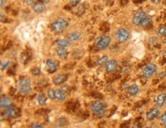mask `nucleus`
<instances>
[{
  "label": "nucleus",
  "instance_id": "obj_1",
  "mask_svg": "<svg viewBox=\"0 0 166 128\" xmlns=\"http://www.w3.org/2000/svg\"><path fill=\"white\" fill-rule=\"evenodd\" d=\"M110 42H111V38L106 35H103L98 37L97 39H96L94 45L96 48L103 50L107 48L109 45Z\"/></svg>",
  "mask_w": 166,
  "mask_h": 128
},
{
  "label": "nucleus",
  "instance_id": "obj_2",
  "mask_svg": "<svg viewBox=\"0 0 166 128\" xmlns=\"http://www.w3.org/2000/svg\"><path fill=\"white\" fill-rule=\"evenodd\" d=\"M68 26V22L64 18H57L51 25V30L55 32H61Z\"/></svg>",
  "mask_w": 166,
  "mask_h": 128
},
{
  "label": "nucleus",
  "instance_id": "obj_3",
  "mask_svg": "<svg viewBox=\"0 0 166 128\" xmlns=\"http://www.w3.org/2000/svg\"><path fill=\"white\" fill-rule=\"evenodd\" d=\"M18 89L21 94H29L32 91V83L28 79L24 78L18 82Z\"/></svg>",
  "mask_w": 166,
  "mask_h": 128
},
{
  "label": "nucleus",
  "instance_id": "obj_4",
  "mask_svg": "<svg viewBox=\"0 0 166 128\" xmlns=\"http://www.w3.org/2000/svg\"><path fill=\"white\" fill-rule=\"evenodd\" d=\"M91 110L93 111L96 115L98 117H103L106 114V108L102 102L99 101H96L93 102V104L90 106Z\"/></svg>",
  "mask_w": 166,
  "mask_h": 128
},
{
  "label": "nucleus",
  "instance_id": "obj_5",
  "mask_svg": "<svg viewBox=\"0 0 166 128\" xmlns=\"http://www.w3.org/2000/svg\"><path fill=\"white\" fill-rule=\"evenodd\" d=\"M130 32L127 29L123 28H119L116 32V34H115L116 39L120 43H123V42L128 41V39H130Z\"/></svg>",
  "mask_w": 166,
  "mask_h": 128
},
{
  "label": "nucleus",
  "instance_id": "obj_6",
  "mask_svg": "<svg viewBox=\"0 0 166 128\" xmlns=\"http://www.w3.org/2000/svg\"><path fill=\"white\" fill-rule=\"evenodd\" d=\"M147 17H148V16L145 12H137L134 14V16L132 17V24L136 25V26L142 25V24L143 23L144 21L146 20V18Z\"/></svg>",
  "mask_w": 166,
  "mask_h": 128
},
{
  "label": "nucleus",
  "instance_id": "obj_7",
  "mask_svg": "<svg viewBox=\"0 0 166 128\" xmlns=\"http://www.w3.org/2000/svg\"><path fill=\"white\" fill-rule=\"evenodd\" d=\"M157 71V66L155 64H147L142 70V76L146 78H149Z\"/></svg>",
  "mask_w": 166,
  "mask_h": 128
},
{
  "label": "nucleus",
  "instance_id": "obj_8",
  "mask_svg": "<svg viewBox=\"0 0 166 128\" xmlns=\"http://www.w3.org/2000/svg\"><path fill=\"white\" fill-rule=\"evenodd\" d=\"M46 5L45 3L42 1V0H38L32 5V9L33 11L37 14L42 13L45 10Z\"/></svg>",
  "mask_w": 166,
  "mask_h": 128
},
{
  "label": "nucleus",
  "instance_id": "obj_9",
  "mask_svg": "<svg viewBox=\"0 0 166 128\" xmlns=\"http://www.w3.org/2000/svg\"><path fill=\"white\" fill-rule=\"evenodd\" d=\"M118 67V62L116 60H109L105 64V70L107 73H113L116 71Z\"/></svg>",
  "mask_w": 166,
  "mask_h": 128
},
{
  "label": "nucleus",
  "instance_id": "obj_10",
  "mask_svg": "<svg viewBox=\"0 0 166 128\" xmlns=\"http://www.w3.org/2000/svg\"><path fill=\"white\" fill-rule=\"evenodd\" d=\"M160 114V110L159 108H153L148 110L146 114V119L148 121H153Z\"/></svg>",
  "mask_w": 166,
  "mask_h": 128
},
{
  "label": "nucleus",
  "instance_id": "obj_11",
  "mask_svg": "<svg viewBox=\"0 0 166 128\" xmlns=\"http://www.w3.org/2000/svg\"><path fill=\"white\" fill-rule=\"evenodd\" d=\"M46 68L47 70L49 73L53 74L56 72L57 71V65L55 63V62H53L52 60L48 59L46 62Z\"/></svg>",
  "mask_w": 166,
  "mask_h": 128
},
{
  "label": "nucleus",
  "instance_id": "obj_12",
  "mask_svg": "<svg viewBox=\"0 0 166 128\" xmlns=\"http://www.w3.org/2000/svg\"><path fill=\"white\" fill-rule=\"evenodd\" d=\"M166 101V94L165 93H161L156 97L155 98V104L157 105V107L161 108L164 105Z\"/></svg>",
  "mask_w": 166,
  "mask_h": 128
},
{
  "label": "nucleus",
  "instance_id": "obj_13",
  "mask_svg": "<svg viewBox=\"0 0 166 128\" xmlns=\"http://www.w3.org/2000/svg\"><path fill=\"white\" fill-rule=\"evenodd\" d=\"M11 104H12V101L10 98L7 96H2L0 100V105L2 108H9L11 107Z\"/></svg>",
  "mask_w": 166,
  "mask_h": 128
},
{
  "label": "nucleus",
  "instance_id": "obj_14",
  "mask_svg": "<svg viewBox=\"0 0 166 128\" xmlns=\"http://www.w3.org/2000/svg\"><path fill=\"white\" fill-rule=\"evenodd\" d=\"M56 53H57V56L61 58H65L67 57V55H68V52H67L66 48L60 47V46H58V47L56 48Z\"/></svg>",
  "mask_w": 166,
  "mask_h": 128
},
{
  "label": "nucleus",
  "instance_id": "obj_15",
  "mask_svg": "<svg viewBox=\"0 0 166 128\" xmlns=\"http://www.w3.org/2000/svg\"><path fill=\"white\" fill-rule=\"evenodd\" d=\"M67 80V76L64 75V74H60V75H57L56 77H55V78L53 79V82L55 85H60L63 84V83Z\"/></svg>",
  "mask_w": 166,
  "mask_h": 128
},
{
  "label": "nucleus",
  "instance_id": "obj_16",
  "mask_svg": "<svg viewBox=\"0 0 166 128\" xmlns=\"http://www.w3.org/2000/svg\"><path fill=\"white\" fill-rule=\"evenodd\" d=\"M55 98L58 101H64L66 98V94L65 92L61 89H57L55 91Z\"/></svg>",
  "mask_w": 166,
  "mask_h": 128
},
{
  "label": "nucleus",
  "instance_id": "obj_17",
  "mask_svg": "<svg viewBox=\"0 0 166 128\" xmlns=\"http://www.w3.org/2000/svg\"><path fill=\"white\" fill-rule=\"evenodd\" d=\"M139 91V87L137 85H131L129 89H128V92L129 94L131 96H136Z\"/></svg>",
  "mask_w": 166,
  "mask_h": 128
},
{
  "label": "nucleus",
  "instance_id": "obj_18",
  "mask_svg": "<svg viewBox=\"0 0 166 128\" xmlns=\"http://www.w3.org/2000/svg\"><path fill=\"white\" fill-rule=\"evenodd\" d=\"M80 38V34L79 32H72L71 34L68 35L67 36V40L69 41H78Z\"/></svg>",
  "mask_w": 166,
  "mask_h": 128
},
{
  "label": "nucleus",
  "instance_id": "obj_19",
  "mask_svg": "<svg viewBox=\"0 0 166 128\" xmlns=\"http://www.w3.org/2000/svg\"><path fill=\"white\" fill-rule=\"evenodd\" d=\"M56 44L57 45V46H60V47H64V48H67L71 44V41H69L67 39H57L56 41Z\"/></svg>",
  "mask_w": 166,
  "mask_h": 128
},
{
  "label": "nucleus",
  "instance_id": "obj_20",
  "mask_svg": "<svg viewBox=\"0 0 166 128\" xmlns=\"http://www.w3.org/2000/svg\"><path fill=\"white\" fill-rule=\"evenodd\" d=\"M5 114L7 117H14L16 116V110L13 108L9 107V108H7V109L5 111Z\"/></svg>",
  "mask_w": 166,
  "mask_h": 128
},
{
  "label": "nucleus",
  "instance_id": "obj_21",
  "mask_svg": "<svg viewBox=\"0 0 166 128\" xmlns=\"http://www.w3.org/2000/svg\"><path fill=\"white\" fill-rule=\"evenodd\" d=\"M108 61H109V58H108V56H107V55H105V56H103L102 58H99V59L96 61V64L99 65V66L105 65Z\"/></svg>",
  "mask_w": 166,
  "mask_h": 128
},
{
  "label": "nucleus",
  "instance_id": "obj_22",
  "mask_svg": "<svg viewBox=\"0 0 166 128\" xmlns=\"http://www.w3.org/2000/svg\"><path fill=\"white\" fill-rule=\"evenodd\" d=\"M46 100H47V99H46L45 95L43 93H41V94L38 95V102L39 105H45Z\"/></svg>",
  "mask_w": 166,
  "mask_h": 128
},
{
  "label": "nucleus",
  "instance_id": "obj_23",
  "mask_svg": "<svg viewBox=\"0 0 166 128\" xmlns=\"http://www.w3.org/2000/svg\"><path fill=\"white\" fill-rule=\"evenodd\" d=\"M157 35L159 36H166V27L165 26H161L158 28Z\"/></svg>",
  "mask_w": 166,
  "mask_h": 128
},
{
  "label": "nucleus",
  "instance_id": "obj_24",
  "mask_svg": "<svg viewBox=\"0 0 166 128\" xmlns=\"http://www.w3.org/2000/svg\"><path fill=\"white\" fill-rule=\"evenodd\" d=\"M152 25V19H151L150 18H148V17H147V18H146V20L144 21L143 23L142 24V26H144V27H148V26H149V25Z\"/></svg>",
  "mask_w": 166,
  "mask_h": 128
},
{
  "label": "nucleus",
  "instance_id": "obj_25",
  "mask_svg": "<svg viewBox=\"0 0 166 128\" xmlns=\"http://www.w3.org/2000/svg\"><path fill=\"white\" fill-rule=\"evenodd\" d=\"M48 98L50 99H51V100H55V99H56V98H55V91H53L52 89L48 90Z\"/></svg>",
  "mask_w": 166,
  "mask_h": 128
},
{
  "label": "nucleus",
  "instance_id": "obj_26",
  "mask_svg": "<svg viewBox=\"0 0 166 128\" xmlns=\"http://www.w3.org/2000/svg\"><path fill=\"white\" fill-rule=\"evenodd\" d=\"M160 122H161L162 125L166 127V113H165V114L161 115V117H160Z\"/></svg>",
  "mask_w": 166,
  "mask_h": 128
},
{
  "label": "nucleus",
  "instance_id": "obj_27",
  "mask_svg": "<svg viewBox=\"0 0 166 128\" xmlns=\"http://www.w3.org/2000/svg\"><path fill=\"white\" fill-rule=\"evenodd\" d=\"M31 72H32V74H33V75H39L40 74H41V71H40V69L38 68H33L31 71Z\"/></svg>",
  "mask_w": 166,
  "mask_h": 128
},
{
  "label": "nucleus",
  "instance_id": "obj_28",
  "mask_svg": "<svg viewBox=\"0 0 166 128\" xmlns=\"http://www.w3.org/2000/svg\"><path fill=\"white\" fill-rule=\"evenodd\" d=\"M81 0H70V2H69V4L71 5V6H75L77 5L80 2Z\"/></svg>",
  "mask_w": 166,
  "mask_h": 128
},
{
  "label": "nucleus",
  "instance_id": "obj_29",
  "mask_svg": "<svg viewBox=\"0 0 166 128\" xmlns=\"http://www.w3.org/2000/svg\"><path fill=\"white\" fill-rule=\"evenodd\" d=\"M9 64H10V62H6V63H5L4 65H3V64H2V63H1V70H2V71L5 70V69L7 67L9 66Z\"/></svg>",
  "mask_w": 166,
  "mask_h": 128
},
{
  "label": "nucleus",
  "instance_id": "obj_30",
  "mask_svg": "<svg viewBox=\"0 0 166 128\" xmlns=\"http://www.w3.org/2000/svg\"><path fill=\"white\" fill-rule=\"evenodd\" d=\"M30 127H32V128H41V127H44L42 126V125H41V124H31Z\"/></svg>",
  "mask_w": 166,
  "mask_h": 128
},
{
  "label": "nucleus",
  "instance_id": "obj_31",
  "mask_svg": "<svg viewBox=\"0 0 166 128\" xmlns=\"http://www.w3.org/2000/svg\"><path fill=\"white\" fill-rule=\"evenodd\" d=\"M25 4L26 5H32L34 4V0H25Z\"/></svg>",
  "mask_w": 166,
  "mask_h": 128
},
{
  "label": "nucleus",
  "instance_id": "obj_32",
  "mask_svg": "<svg viewBox=\"0 0 166 128\" xmlns=\"http://www.w3.org/2000/svg\"><path fill=\"white\" fill-rule=\"evenodd\" d=\"M162 55H163V58H164V59L166 60V49H165V50L163 51V53H162Z\"/></svg>",
  "mask_w": 166,
  "mask_h": 128
},
{
  "label": "nucleus",
  "instance_id": "obj_33",
  "mask_svg": "<svg viewBox=\"0 0 166 128\" xmlns=\"http://www.w3.org/2000/svg\"><path fill=\"white\" fill-rule=\"evenodd\" d=\"M0 1H1V5H0V6H1V8H2L3 5H5V0H0Z\"/></svg>",
  "mask_w": 166,
  "mask_h": 128
},
{
  "label": "nucleus",
  "instance_id": "obj_34",
  "mask_svg": "<svg viewBox=\"0 0 166 128\" xmlns=\"http://www.w3.org/2000/svg\"><path fill=\"white\" fill-rule=\"evenodd\" d=\"M152 2H153V3H155V4H157V3H159V2H160V0H152Z\"/></svg>",
  "mask_w": 166,
  "mask_h": 128
},
{
  "label": "nucleus",
  "instance_id": "obj_35",
  "mask_svg": "<svg viewBox=\"0 0 166 128\" xmlns=\"http://www.w3.org/2000/svg\"><path fill=\"white\" fill-rule=\"evenodd\" d=\"M165 75H166V72H165H165H164V73L162 72V73L160 74V77H162H162H164V76H165Z\"/></svg>",
  "mask_w": 166,
  "mask_h": 128
},
{
  "label": "nucleus",
  "instance_id": "obj_36",
  "mask_svg": "<svg viewBox=\"0 0 166 128\" xmlns=\"http://www.w3.org/2000/svg\"><path fill=\"white\" fill-rule=\"evenodd\" d=\"M163 43L165 44V45H166V36H165V39H163Z\"/></svg>",
  "mask_w": 166,
  "mask_h": 128
},
{
  "label": "nucleus",
  "instance_id": "obj_37",
  "mask_svg": "<svg viewBox=\"0 0 166 128\" xmlns=\"http://www.w3.org/2000/svg\"><path fill=\"white\" fill-rule=\"evenodd\" d=\"M108 1H109V0H108Z\"/></svg>",
  "mask_w": 166,
  "mask_h": 128
}]
</instances>
